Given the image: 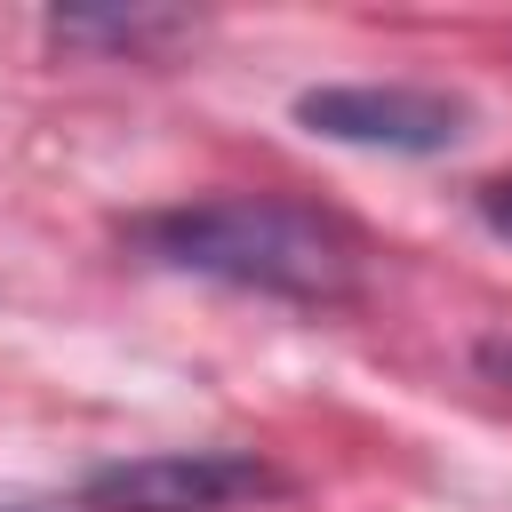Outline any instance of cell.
Wrapping results in <instances>:
<instances>
[{"label":"cell","instance_id":"1","mask_svg":"<svg viewBox=\"0 0 512 512\" xmlns=\"http://www.w3.org/2000/svg\"><path fill=\"white\" fill-rule=\"evenodd\" d=\"M136 248L168 272L240 288V296H272V304H304V312H336L360 296V232L336 208L312 200H280V192H216V200H184L136 224Z\"/></svg>","mask_w":512,"mask_h":512},{"label":"cell","instance_id":"2","mask_svg":"<svg viewBox=\"0 0 512 512\" xmlns=\"http://www.w3.org/2000/svg\"><path fill=\"white\" fill-rule=\"evenodd\" d=\"M256 496H280V472L248 448H152L80 480V512H232Z\"/></svg>","mask_w":512,"mask_h":512},{"label":"cell","instance_id":"3","mask_svg":"<svg viewBox=\"0 0 512 512\" xmlns=\"http://www.w3.org/2000/svg\"><path fill=\"white\" fill-rule=\"evenodd\" d=\"M296 128L328 136V144H360V152H448L472 128V104L448 88H408V80H336V88H304L296 96Z\"/></svg>","mask_w":512,"mask_h":512},{"label":"cell","instance_id":"4","mask_svg":"<svg viewBox=\"0 0 512 512\" xmlns=\"http://www.w3.org/2000/svg\"><path fill=\"white\" fill-rule=\"evenodd\" d=\"M48 40H56V48L160 56V48L192 40V16H168V8H64V16H48Z\"/></svg>","mask_w":512,"mask_h":512},{"label":"cell","instance_id":"5","mask_svg":"<svg viewBox=\"0 0 512 512\" xmlns=\"http://www.w3.org/2000/svg\"><path fill=\"white\" fill-rule=\"evenodd\" d=\"M472 208H480V224H488L496 240H512V176H488V184L472 192Z\"/></svg>","mask_w":512,"mask_h":512},{"label":"cell","instance_id":"6","mask_svg":"<svg viewBox=\"0 0 512 512\" xmlns=\"http://www.w3.org/2000/svg\"><path fill=\"white\" fill-rule=\"evenodd\" d=\"M0 512H24V504H0Z\"/></svg>","mask_w":512,"mask_h":512}]
</instances>
